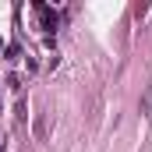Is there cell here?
Wrapping results in <instances>:
<instances>
[{
	"label": "cell",
	"instance_id": "2",
	"mask_svg": "<svg viewBox=\"0 0 152 152\" xmlns=\"http://www.w3.org/2000/svg\"><path fill=\"white\" fill-rule=\"evenodd\" d=\"M4 53H7V60H18V57H21V46H7Z\"/></svg>",
	"mask_w": 152,
	"mask_h": 152
},
{
	"label": "cell",
	"instance_id": "1",
	"mask_svg": "<svg viewBox=\"0 0 152 152\" xmlns=\"http://www.w3.org/2000/svg\"><path fill=\"white\" fill-rule=\"evenodd\" d=\"M32 7H36L39 11V18H42V32H46V36H53V32H57V25H60V18H57V11H50V7H46V4H32Z\"/></svg>",
	"mask_w": 152,
	"mask_h": 152
},
{
	"label": "cell",
	"instance_id": "3",
	"mask_svg": "<svg viewBox=\"0 0 152 152\" xmlns=\"http://www.w3.org/2000/svg\"><path fill=\"white\" fill-rule=\"evenodd\" d=\"M0 46H4V39H0Z\"/></svg>",
	"mask_w": 152,
	"mask_h": 152
}]
</instances>
